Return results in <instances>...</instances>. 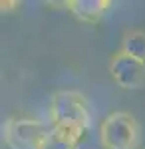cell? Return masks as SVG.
<instances>
[{
    "label": "cell",
    "mask_w": 145,
    "mask_h": 149,
    "mask_svg": "<svg viewBox=\"0 0 145 149\" xmlns=\"http://www.w3.org/2000/svg\"><path fill=\"white\" fill-rule=\"evenodd\" d=\"M109 74L113 81L125 90H137L145 84V64L123 52H115L112 56Z\"/></svg>",
    "instance_id": "4"
},
{
    "label": "cell",
    "mask_w": 145,
    "mask_h": 149,
    "mask_svg": "<svg viewBox=\"0 0 145 149\" xmlns=\"http://www.w3.org/2000/svg\"><path fill=\"white\" fill-rule=\"evenodd\" d=\"M86 131L78 129H58L52 127L38 149H78Z\"/></svg>",
    "instance_id": "6"
},
{
    "label": "cell",
    "mask_w": 145,
    "mask_h": 149,
    "mask_svg": "<svg viewBox=\"0 0 145 149\" xmlns=\"http://www.w3.org/2000/svg\"><path fill=\"white\" fill-rule=\"evenodd\" d=\"M119 52H123V54H127V56H131L145 64V32H141V30L125 32Z\"/></svg>",
    "instance_id": "7"
},
{
    "label": "cell",
    "mask_w": 145,
    "mask_h": 149,
    "mask_svg": "<svg viewBox=\"0 0 145 149\" xmlns=\"http://www.w3.org/2000/svg\"><path fill=\"white\" fill-rule=\"evenodd\" d=\"M109 6H112L109 0H70L68 2V10L78 20L89 24L98 22Z\"/></svg>",
    "instance_id": "5"
},
{
    "label": "cell",
    "mask_w": 145,
    "mask_h": 149,
    "mask_svg": "<svg viewBox=\"0 0 145 149\" xmlns=\"http://www.w3.org/2000/svg\"><path fill=\"white\" fill-rule=\"evenodd\" d=\"M48 131L36 117H12L4 125V143L10 149H38Z\"/></svg>",
    "instance_id": "3"
},
{
    "label": "cell",
    "mask_w": 145,
    "mask_h": 149,
    "mask_svg": "<svg viewBox=\"0 0 145 149\" xmlns=\"http://www.w3.org/2000/svg\"><path fill=\"white\" fill-rule=\"evenodd\" d=\"M139 125L127 111H112L100 123V145L103 149H135Z\"/></svg>",
    "instance_id": "2"
},
{
    "label": "cell",
    "mask_w": 145,
    "mask_h": 149,
    "mask_svg": "<svg viewBox=\"0 0 145 149\" xmlns=\"http://www.w3.org/2000/svg\"><path fill=\"white\" fill-rule=\"evenodd\" d=\"M50 119L58 129L86 131L91 123L88 100L78 92H56L50 100Z\"/></svg>",
    "instance_id": "1"
},
{
    "label": "cell",
    "mask_w": 145,
    "mask_h": 149,
    "mask_svg": "<svg viewBox=\"0 0 145 149\" xmlns=\"http://www.w3.org/2000/svg\"><path fill=\"white\" fill-rule=\"evenodd\" d=\"M0 6H2V10H12L10 6H18V2H4V0H2Z\"/></svg>",
    "instance_id": "8"
}]
</instances>
